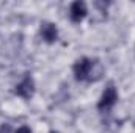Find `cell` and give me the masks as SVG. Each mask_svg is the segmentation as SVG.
<instances>
[{
	"mask_svg": "<svg viewBox=\"0 0 135 133\" xmlns=\"http://www.w3.org/2000/svg\"><path fill=\"white\" fill-rule=\"evenodd\" d=\"M0 133H11V127H9L8 124L0 125Z\"/></svg>",
	"mask_w": 135,
	"mask_h": 133,
	"instance_id": "obj_6",
	"label": "cell"
},
{
	"mask_svg": "<svg viewBox=\"0 0 135 133\" xmlns=\"http://www.w3.org/2000/svg\"><path fill=\"white\" fill-rule=\"evenodd\" d=\"M33 93H35V81H33V78L27 74L24 77V80L14 88V94L22 97V99H30L33 96Z\"/></svg>",
	"mask_w": 135,
	"mask_h": 133,
	"instance_id": "obj_3",
	"label": "cell"
},
{
	"mask_svg": "<svg viewBox=\"0 0 135 133\" xmlns=\"http://www.w3.org/2000/svg\"><path fill=\"white\" fill-rule=\"evenodd\" d=\"M41 36H42V39H44L46 42L52 44V42H55L57 38H58V30H57V27H55L54 24H50V22H42V24H41Z\"/></svg>",
	"mask_w": 135,
	"mask_h": 133,
	"instance_id": "obj_4",
	"label": "cell"
},
{
	"mask_svg": "<svg viewBox=\"0 0 135 133\" xmlns=\"http://www.w3.org/2000/svg\"><path fill=\"white\" fill-rule=\"evenodd\" d=\"M116 100H118L116 88H115L113 83H108V86L104 89V93H102V96H101V100H99V103H98V110L102 111V113L110 111V110L113 108V105L116 103Z\"/></svg>",
	"mask_w": 135,
	"mask_h": 133,
	"instance_id": "obj_2",
	"label": "cell"
},
{
	"mask_svg": "<svg viewBox=\"0 0 135 133\" xmlns=\"http://www.w3.org/2000/svg\"><path fill=\"white\" fill-rule=\"evenodd\" d=\"M69 16H71V21H72V22H75V24L80 22V21L86 16V6H85V3L80 2V0L74 2V3L71 5Z\"/></svg>",
	"mask_w": 135,
	"mask_h": 133,
	"instance_id": "obj_5",
	"label": "cell"
},
{
	"mask_svg": "<svg viewBox=\"0 0 135 133\" xmlns=\"http://www.w3.org/2000/svg\"><path fill=\"white\" fill-rule=\"evenodd\" d=\"M74 75L77 81H96L102 75V67L98 60H90V58H80L74 64Z\"/></svg>",
	"mask_w": 135,
	"mask_h": 133,
	"instance_id": "obj_1",
	"label": "cell"
},
{
	"mask_svg": "<svg viewBox=\"0 0 135 133\" xmlns=\"http://www.w3.org/2000/svg\"><path fill=\"white\" fill-rule=\"evenodd\" d=\"M49 133H58V132H55V130H52V132H49Z\"/></svg>",
	"mask_w": 135,
	"mask_h": 133,
	"instance_id": "obj_8",
	"label": "cell"
},
{
	"mask_svg": "<svg viewBox=\"0 0 135 133\" xmlns=\"http://www.w3.org/2000/svg\"><path fill=\"white\" fill-rule=\"evenodd\" d=\"M16 133H32V130L27 127V125H24V127H21V129H17V132Z\"/></svg>",
	"mask_w": 135,
	"mask_h": 133,
	"instance_id": "obj_7",
	"label": "cell"
}]
</instances>
